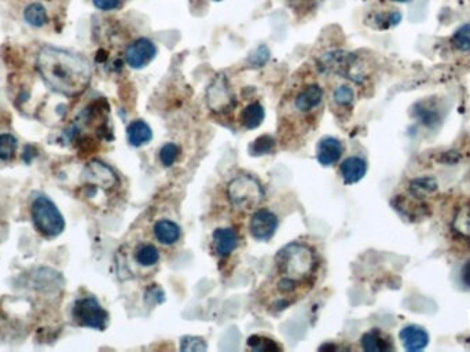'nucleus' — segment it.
<instances>
[{"instance_id":"1","label":"nucleus","mask_w":470,"mask_h":352,"mask_svg":"<svg viewBox=\"0 0 470 352\" xmlns=\"http://www.w3.org/2000/svg\"><path fill=\"white\" fill-rule=\"evenodd\" d=\"M36 69L50 90L67 98L82 95L92 76L84 57L50 46L38 53Z\"/></svg>"},{"instance_id":"2","label":"nucleus","mask_w":470,"mask_h":352,"mask_svg":"<svg viewBox=\"0 0 470 352\" xmlns=\"http://www.w3.org/2000/svg\"><path fill=\"white\" fill-rule=\"evenodd\" d=\"M324 91L317 82L304 83L283 100L279 109L278 131L283 139H293L308 134L318 124L323 107Z\"/></svg>"},{"instance_id":"3","label":"nucleus","mask_w":470,"mask_h":352,"mask_svg":"<svg viewBox=\"0 0 470 352\" xmlns=\"http://www.w3.org/2000/svg\"><path fill=\"white\" fill-rule=\"evenodd\" d=\"M274 265V274L288 278L301 287L312 289L321 260L314 247L305 242L295 241L278 250Z\"/></svg>"},{"instance_id":"4","label":"nucleus","mask_w":470,"mask_h":352,"mask_svg":"<svg viewBox=\"0 0 470 352\" xmlns=\"http://www.w3.org/2000/svg\"><path fill=\"white\" fill-rule=\"evenodd\" d=\"M226 193L230 207L239 213H253L266 197L261 183L251 175L234 178L229 183Z\"/></svg>"},{"instance_id":"5","label":"nucleus","mask_w":470,"mask_h":352,"mask_svg":"<svg viewBox=\"0 0 470 352\" xmlns=\"http://www.w3.org/2000/svg\"><path fill=\"white\" fill-rule=\"evenodd\" d=\"M66 11V0H22L23 21L32 28L45 29L61 23Z\"/></svg>"},{"instance_id":"6","label":"nucleus","mask_w":470,"mask_h":352,"mask_svg":"<svg viewBox=\"0 0 470 352\" xmlns=\"http://www.w3.org/2000/svg\"><path fill=\"white\" fill-rule=\"evenodd\" d=\"M31 216L36 230L45 238H55L64 233V216L45 194H35L31 204Z\"/></svg>"},{"instance_id":"7","label":"nucleus","mask_w":470,"mask_h":352,"mask_svg":"<svg viewBox=\"0 0 470 352\" xmlns=\"http://www.w3.org/2000/svg\"><path fill=\"white\" fill-rule=\"evenodd\" d=\"M317 68L323 75H336L355 83H361L364 79L362 63L358 55L344 50L322 54L317 60Z\"/></svg>"},{"instance_id":"8","label":"nucleus","mask_w":470,"mask_h":352,"mask_svg":"<svg viewBox=\"0 0 470 352\" xmlns=\"http://www.w3.org/2000/svg\"><path fill=\"white\" fill-rule=\"evenodd\" d=\"M83 187L86 198H95L99 193H110L120 186L116 172L102 161L94 160L87 164L83 174Z\"/></svg>"},{"instance_id":"9","label":"nucleus","mask_w":470,"mask_h":352,"mask_svg":"<svg viewBox=\"0 0 470 352\" xmlns=\"http://www.w3.org/2000/svg\"><path fill=\"white\" fill-rule=\"evenodd\" d=\"M73 321L83 328L104 331L109 325V314L94 297H80L75 302L72 309Z\"/></svg>"},{"instance_id":"10","label":"nucleus","mask_w":470,"mask_h":352,"mask_svg":"<svg viewBox=\"0 0 470 352\" xmlns=\"http://www.w3.org/2000/svg\"><path fill=\"white\" fill-rule=\"evenodd\" d=\"M207 104L217 114H230L236 107V98L226 76H217L207 90Z\"/></svg>"},{"instance_id":"11","label":"nucleus","mask_w":470,"mask_h":352,"mask_svg":"<svg viewBox=\"0 0 470 352\" xmlns=\"http://www.w3.org/2000/svg\"><path fill=\"white\" fill-rule=\"evenodd\" d=\"M157 55V46L148 38H138L129 43L124 53V60L132 69H143Z\"/></svg>"},{"instance_id":"12","label":"nucleus","mask_w":470,"mask_h":352,"mask_svg":"<svg viewBox=\"0 0 470 352\" xmlns=\"http://www.w3.org/2000/svg\"><path fill=\"white\" fill-rule=\"evenodd\" d=\"M277 215L270 209H256L249 222V233L256 241H270L278 228Z\"/></svg>"},{"instance_id":"13","label":"nucleus","mask_w":470,"mask_h":352,"mask_svg":"<svg viewBox=\"0 0 470 352\" xmlns=\"http://www.w3.org/2000/svg\"><path fill=\"white\" fill-rule=\"evenodd\" d=\"M131 253L132 263L139 271L155 270L161 260V252L153 242H138Z\"/></svg>"},{"instance_id":"14","label":"nucleus","mask_w":470,"mask_h":352,"mask_svg":"<svg viewBox=\"0 0 470 352\" xmlns=\"http://www.w3.org/2000/svg\"><path fill=\"white\" fill-rule=\"evenodd\" d=\"M239 245V234L233 228H216L212 234L211 248L214 256L227 257Z\"/></svg>"},{"instance_id":"15","label":"nucleus","mask_w":470,"mask_h":352,"mask_svg":"<svg viewBox=\"0 0 470 352\" xmlns=\"http://www.w3.org/2000/svg\"><path fill=\"white\" fill-rule=\"evenodd\" d=\"M153 237L163 247H173L182 238V228L171 219H160L153 225Z\"/></svg>"},{"instance_id":"16","label":"nucleus","mask_w":470,"mask_h":352,"mask_svg":"<svg viewBox=\"0 0 470 352\" xmlns=\"http://www.w3.org/2000/svg\"><path fill=\"white\" fill-rule=\"evenodd\" d=\"M344 153L341 141L334 137H323L317 146V159L322 166H332L340 161Z\"/></svg>"},{"instance_id":"17","label":"nucleus","mask_w":470,"mask_h":352,"mask_svg":"<svg viewBox=\"0 0 470 352\" xmlns=\"http://www.w3.org/2000/svg\"><path fill=\"white\" fill-rule=\"evenodd\" d=\"M399 338L405 350L410 352H418L425 350L429 344L427 331L418 325H407L400 333Z\"/></svg>"},{"instance_id":"18","label":"nucleus","mask_w":470,"mask_h":352,"mask_svg":"<svg viewBox=\"0 0 470 352\" xmlns=\"http://www.w3.org/2000/svg\"><path fill=\"white\" fill-rule=\"evenodd\" d=\"M403 20L400 10H371L366 17L364 23L377 31H386L398 26Z\"/></svg>"},{"instance_id":"19","label":"nucleus","mask_w":470,"mask_h":352,"mask_svg":"<svg viewBox=\"0 0 470 352\" xmlns=\"http://www.w3.org/2000/svg\"><path fill=\"white\" fill-rule=\"evenodd\" d=\"M367 163L364 159L352 156L348 157L340 164V176L344 185H355L361 182L366 176Z\"/></svg>"},{"instance_id":"20","label":"nucleus","mask_w":470,"mask_h":352,"mask_svg":"<svg viewBox=\"0 0 470 352\" xmlns=\"http://www.w3.org/2000/svg\"><path fill=\"white\" fill-rule=\"evenodd\" d=\"M361 347L367 352L393 351V343L389 334L381 329H371L366 331L361 338Z\"/></svg>"},{"instance_id":"21","label":"nucleus","mask_w":470,"mask_h":352,"mask_svg":"<svg viewBox=\"0 0 470 352\" xmlns=\"http://www.w3.org/2000/svg\"><path fill=\"white\" fill-rule=\"evenodd\" d=\"M264 117H266V112L263 105L258 101H253L244 106V109L239 112L238 122L246 129H256L263 124Z\"/></svg>"},{"instance_id":"22","label":"nucleus","mask_w":470,"mask_h":352,"mask_svg":"<svg viewBox=\"0 0 470 352\" xmlns=\"http://www.w3.org/2000/svg\"><path fill=\"white\" fill-rule=\"evenodd\" d=\"M153 138V131L150 125L143 120H133L127 127V139L133 147L146 145Z\"/></svg>"},{"instance_id":"23","label":"nucleus","mask_w":470,"mask_h":352,"mask_svg":"<svg viewBox=\"0 0 470 352\" xmlns=\"http://www.w3.org/2000/svg\"><path fill=\"white\" fill-rule=\"evenodd\" d=\"M414 107H415L414 116L417 119H420L422 124L427 125V127H435L442 120L439 105L433 102L432 100H424V101L415 104Z\"/></svg>"},{"instance_id":"24","label":"nucleus","mask_w":470,"mask_h":352,"mask_svg":"<svg viewBox=\"0 0 470 352\" xmlns=\"http://www.w3.org/2000/svg\"><path fill=\"white\" fill-rule=\"evenodd\" d=\"M246 346L252 351H282L283 348L280 347L275 340L261 336V334H253L248 338Z\"/></svg>"},{"instance_id":"25","label":"nucleus","mask_w":470,"mask_h":352,"mask_svg":"<svg viewBox=\"0 0 470 352\" xmlns=\"http://www.w3.org/2000/svg\"><path fill=\"white\" fill-rule=\"evenodd\" d=\"M437 190V182L430 176H422L418 179H414L410 185V193L415 198H422L424 196L430 194Z\"/></svg>"},{"instance_id":"26","label":"nucleus","mask_w":470,"mask_h":352,"mask_svg":"<svg viewBox=\"0 0 470 352\" xmlns=\"http://www.w3.org/2000/svg\"><path fill=\"white\" fill-rule=\"evenodd\" d=\"M18 149L17 138L10 132L0 134V160L10 161L14 159Z\"/></svg>"},{"instance_id":"27","label":"nucleus","mask_w":470,"mask_h":352,"mask_svg":"<svg viewBox=\"0 0 470 352\" xmlns=\"http://www.w3.org/2000/svg\"><path fill=\"white\" fill-rule=\"evenodd\" d=\"M332 97H333V102L339 109H349L355 102V91L346 84L339 85L333 91Z\"/></svg>"},{"instance_id":"28","label":"nucleus","mask_w":470,"mask_h":352,"mask_svg":"<svg viewBox=\"0 0 470 352\" xmlns=\"http://www.w3.org/2000/svg\"><path fill=\"white\" fill-rule=\"evenodd\" d=\"M451 44L454 48L462 53L470 51V22L461 25L452 35Z\"/></svg>"},{"instance_id":"29","label":"nucleus","mask_w":470,"mask_h":352,"mask_svg":"<svg viewBox=\"0 0 470 352\" xmlns=\"http://www.w3.org/2000/svg\"><path fill=\"white\" fill-rule=\"evenodd\" d=\"M179 156H180V147L176 144H172V142L165 144L158 151L160 163H161V166H165V168L173 166L176 163V160L179 159Z\"/></svg>"},{"instance_id":"30","label":"nucleus","mask_w":470,"mask_h":352,"mask_svg":"<svg viewBox=\"0 0 470 352\" xmlns=\"http://www.w3.org/2000/svg\"><path fill=\"white\" fill-rule=\"evenodd\" d=\"M275 147V141L273 137L268 135H263L260 138H257L256 141L249 147V151L252 156H264L273 151V149Z\"/></svg>"},{"instance_id":"31","label":"nucleus","mask_w":470,"mask_h":352,"mask_svg":"<svg viewBox=\"0 0 470 352\" xmlns=\"http://www.w3.org/2000/svg\"><path fill=\"white\" fill-rule=\"evenodd\" d=\"M180 350L186 352H202L208 350V346L204 338L197 336H186L182 338Z\"/></svg>"},{"instance_id":"32","label":"nucleus","mask_w":470,"mask_h":352,"mask_svg":"<svg viewBox=\"0 0 470 352\" xmlns=\"http://www.w3.org/2000/svg\"><path fill=\"white\" fill-rule=\"evenodd\" d=\"M454 226H455V231L459 233L461 237H464L470 242V209L459 212L458 218L454 222Z\"/></svg>"},{"instance_id":"33","label":"nucleus","mask_w":470,"mask_h":352,"mask_svg":"<svg viewBox=\"0 0 470 352\" xmlns=\"http://www.w3.org/2000/svg\"><path fill=\"white\" fill-rule=\"evenodd\" d=\"M270 60V50L267 46H260L257 47L256 50L251 54L249 57V63L255 68H260L264 66L266 63Z\"/></svg>"},{"instance_id":"34","label":"nucleus","mask_w":470,"mask_h":352,"mask_svg":"<svg viewBox=\"0 0 470 352\" xmlns=\"http://www.w3.org/2000/svg\"><path fill=\"white\" fill-rule=\"evenodd\" d=\"M92 4L99 11H116L124 4V0H92Z\"/></svg>"},{"instance_id":"35","label":"nucleus","mask_w":470,"mask_h":352,"mask_svg":"<svg viewBox=\"0 0 470 352\" xmlns=\"http://www.w3.org/2000/svg\"><path fill=\"white\" fill-rule=\"evenodd\" d=\"M461 282L465 288L470 289V259L465 262V265L461 269Z\"/></svg>"},{"instance_id":"36","label":"nucleus","mask_w":470,"mask_h":352,"mask_svg":"<svg viewBox=\"0 0 470 352\" xmlns=\"http://www.w3.org/2000/svg\"><path fill=\"white\" fill-rule=\"evenodd\" d=\"M6 325H7L6 316H4L3 312L0 311V340H1V337H3V333L6 331Z\"/></svg>"},{"instance_id":"37","label":"nucleus","mask_w":470,"mask_h":352,"mask_svg":"<svg viewBox=\"0 0 470 352\" xmlns=\"http://www.w3.org/2000/svg\"><path fill=\"white\" fill-rule=\"evenodd\" d=\"M389 1H393V3H411L412 0H389Z\"/></svg>"},{"instance_id":"38","label":"nucleus","mask_w":470,"mask_h":352,"mask_svg":"<svg viewBox=\"0 0 470 352\" xmlns=\"http://www.w3.org/2000/svg\"><path fill=\"white\" fill-rule=\"evenodd\" d=\"M302 1H307V4H308V6H310V7H311V6H312V1H311V0H302Z\"/></svg>"},{"instance_id":"39","label":"nucleus","mask_w":470,"mask_h":352,"mask_svg":"<svg viewBox=\"0 0 470 352\" xmlns=\"http://www.w3.org/2000/svg\"><path fill=\"white\" fill-rule=\"evenodd\" d=\"M212 1H223V0H212Z\"/></svg>"}]
</instances>
